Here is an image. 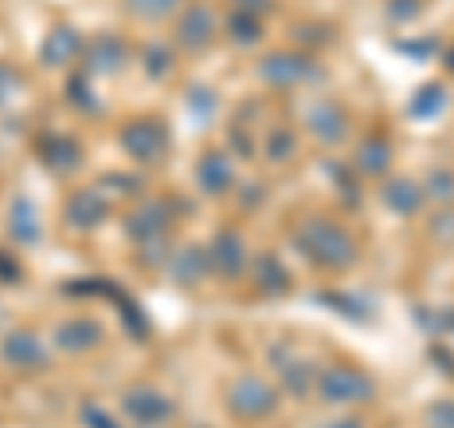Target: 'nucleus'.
Segmentation results:
<instances>
[{
	"label": "nucleus",
	"instance_id": "nucleus-13",
	"mask_svg": "<svg viewBox=\"0 0 454 428\" xmlns=\"http://www.w3.org/2000/svg\"><path fill=\"white\" fill-rule=\"evenodd\" d=\"M167 224H170V205L167 202H145L129 212V220H125V232H129L140 242H152V239H163L167 235Z\"/></svg>",
	"mask_w": 454,
	"mask_h": 428
},
{
	"label": "nucleus",
	"instance_id": "nucleus-32",
	"mask_svg": "<svg viewBox=\"0 0 454 428\" xmlns=\"http://www.w3.org/2000/svg\"><path fill=\"white\" fill-rule=\"evenodd\" d=\"M145 68H148L152 80H163L170 73V50L160 46V42H152V46L145 50Z\"/></svg>",
	"mask_w": 454,
	"mask_h": 428
},
{
	"label": "nucleus",
	"instance_id": "nucleus-45",
	"mask_svg": "<svg viewBox=\"0 0 454 428\" xmlns=\"http://www.w3.org/2000/svg\"><path fill=\"white\" fill-rule=\"evenodd\" d=\"M447 68H450V73H454V46L447 50Z\"/></svg>",
	"mask_w": 454,
	"mask_h": 428
},
{
	"label": "nucleus",
	"instance_id": "nucleus-21",
	"mask_svg": "<svg viewBox=\"0 0 454 428\" xmlns=\"http://www.w3.org/2000/svg\"><path fill=\"white\" fill-rule=\"evenodd\" d=\"M8 227H12V235H16V242H23V247H35L38 235H42V217H38L35 202L16 197V202H12V212H8Z\"/></svg>",
	"mask_w": 454,
	"mask_h": 428
},
{
	"label": "nucleus",
	"instance_id": "nucleus-28",
	"mask_svg": "<svg viewBox=\"0 0 454 428\" xmlns=\"http://www.w3.org/2000/svg\"><path fill=\"white\" fill-rule=\"evenodd\" d=\"M182 4H186V0H125L129 16H137V20H167V16H175Z\"/></svg>",
	"mask_w": 454,
	"mask_h": 428
},
{
	"label": "nucleus",
	"instance_id": "nucleus-3",
	"mask_svg": "<svg viewBox=\"0 0 454 428\" xmlns=\"http://www.w3.org/2000/svg\"><path fill=\"white\" fill-rule=\"evenodd\" d=\"M280 394L273 383H265L262 376H239L231 387H227V409L235 417H247V421H262V417H273L277 413Z\"/></svg>",
	"mask_w": 454,
	"mask_h": 428
},
{
	"label": "nucleus",
	"instance_id": "nucleus-22",
	"mask_svg": "<svg viewBox=\"0 0 454 428\" xmlns=\"http://www.w3.org/2000/svg\"><path fill=\"white\" fill-rule=\"evenodd\" d=\"M310 299H315V304H322V307H330V311H337V315L352 319V322H367V319H372V304H364L360 296H348V292L322 289V292H315Z\"/></svg>",
	"mask_w": 454,
	"mask_h": 428
},
{
	"label": "nucleus",
	"instance_id": "nucleus-17",
	"mask_svg": "<svg viewBox=\"0 0 454 428\" xmlns=\"http://www.w3.org/2000/svg\"><path fill=\"white\" fill-rule=\"evenodd\" d=\"M80 53H83V35L76 31V27H53V31L46 35V42H42V61H46L50 68L73 65Z\"/></svg>",
	"mask_w": 454,
	"mask_h": 428
},
{
	"label": "nucleus",
	"instance_id": "nucleus-10",
	"mask_svg": "<svg viewBox=\"0 0 454 428\" xmlns=\"http://www.w3.org/2000/svg\"><path fill=\"white\" fill-rule=\"evenodd\" d=\"M205 250H208V269L216 277H227V281L243 277L247 247H243V235H239V232H216V239H212Z\"/></svg>",
	"mask_w": 454,
	"mask_h": 428
},
{
	"label": "nucleus",
	"instance_id": "nucleus-36",
	"mask_svg": "<svg viewBox=\"0 0 454 428\" xmlns=\"http://www.w3.org/2000/svg\"><path fill=\"white\" fill-rule=\"evenodd\" d=\"M394 50H397V53H409L413 61H432V53H435L439 46H435L432 38H424V42H405V38H402V42H394Z\"/></svg>",
	"mask_w": 454,
	"mask_h": 428
},
{
	"label": "nucleus",
	"instance_id": "nucleus-19",
	"mask_svg": "<svg viewBox=\"0 0 454 428\" xmlns=\"http://www.w3.org/2000/svg\"><path fill=\"white\" fill-rule=\"evenodd\" d=\"M83 61H88L91 73H118V68L129 61V46L118 35H98L88 50H83Z\"/></svg>",
	"mask_w": 454,
	"mask_h": 428
},
{
	"label": "nucleus",
	"instance_id": "nucleus-26",
	"mask_svg": "<svg viewBox=\"0 0 454 428\" xmlns=\"http://www.w3.org/2000/svg\"><path fill=\"white\" fill-rule=\"evenodd\" d=\"M227 35H231L239 46H254V42H262V35H265L262 16H258V12L231 8V12H227Z\"/></svg>",
	"mask_w": 454,
	"mask_h": 428
},
{
	"label": "nucleus",
	"instance_id": "nucleus-5",
	"mask_svg": "<svg viewBox=\"0 0 454 428\" xmlns=\"http://www.w3.org/2000/svg\"><path fill=\"white\" fill-rule=\"evenodd\" d=\"M258 76L265 83H273V88H295V83H303V80H315L318 76V65L310 61L307 53L280 50V53L262 57V61H258Z\"/></svg>",
	"mask_w": 454,
	"mask_h": 428
},
{
	"label": "nucleus",
	"instance_id": "nucleus-25",
	"mask_svg": "<svg viewBox=\"0 0 454 428\" xmlns=\"http://www.w3.org/2000/svg\"><path fill=\"white\" fill-rule=\"evenodd\" d=\"M443 107H447V88L443 83H424V88L409 99V118L428 122V118H439Z\"/></svg>",
	"mask_w": 454,
	"mask_h": 428
},
{
	"label": "nucleus",
	"instance_id": "nucleus-15",
	"mask_svg": "<svg viewBox=\"0 0 454 428\" xmlns=\"http://www.w3.org/2000/svg\"><path fill=\"white\" fill-rule=\"evenodd\" d=\"M379 197L394 217H417V212L424 209V202H428V197H424V186L413 178H387Z\"/></svg>",
	"mask_w": 454,
	"mask_h": 428
},
{
	"label": "nucleus",
	"instance_id": "nucleus-43",
	"mask_svg": "<svg viewBox=\"0 0 454 428\" xmlns=\"http://www.w3.org/2000/svg\"><path fill=\"white\" fill-rule=\"evenodd\" d=\"M432 361H435V368H443V372L454 379V356H450V353H443V349H432Z\"/></svg>",
	"mask_w": 454,
	"mask_h": 428
},
{
	"label": "nucleus",
	"instance_id": "nucleus-40",
	"mask_svg": "<svg viewBox=\"0 0 454 428\" xmlns=\"http://www.w3.org/2000/svg\"><path fill=\"white\" fill-rule=\"evenodd\" d=\"M333 175H337V190H340V197H345V202H352V205H360V186H356V178L345 175V170H333Z\"/></svg>",
	"mask_w": 454,
	"mask_h": 428
},
{
	"label": "nucleus",
	"instance_id": "nucleus-23",
	"mask_svg": "<svg viewBox=\"0 0 454 428\" xmlns=\"http://www.w3.org/2000/svg\"><path fill=\"white\" fill-rule=\"evenodd\" d=\"M42 160H46L53 170H73L80 163V145L73 137L50 133V137H42Z\"/></svg>",
	"mask_w": 454,
	"mask_h": 428
},
{
	"label": "nucleus",
	"instance_id": "nucleus-24",
	"mask_svg": "<svg viewBox=\"0 0 454 428\" xmlns=\"http://www.w3.org/2000/svg\"><path fill=\"white\" fill-rule=\"evenodd\" d=\"M356 167L364 170L367 178H379L390 170V145L382 137H367L364 145L356 148Z\"/></svg>",
	"mask_w": 454,
	"mask_h": 428
},
{
	"label": "nucleus",
	"instance_id": "nucleus-37",
	"mask_svg": "<svg viewBox=\"0 0 454 428\" xmlns=\"http://www.w3.org/2000/svg\"><path fill=\"white\" fill-rule=\"evenodd\" d=\"M387 12H390L394 23H409V20L420 16V0H390Z\"/></svg>",
	"mask_w": 454,
	"mask_h": 428
},
{
	"label": "nucleus",
	"instance_id": "nucleus-30",
	"mask_svg": "<svg viewBox=\"0 0 454 428\" xmlns=\"http://www.w3.org/2000/svg\"><path fill=\"white\" fill-rule=\"evenodd\" d=\"M292 152H295V133L292 130H284L280 125V130L269 133V140H265V160L269 163H284Z\"/></svg>",
	"mask_w": 454,
	"mask_h": 428
},
{
	"label": "nucleus",
	"instance_id": "nucleus-4",
	"mask_svg": "<svg viewBox=\"0 0 454 428\" xmlns=\"http://www.w3.org/2000/svg\"><path fill=\"white\" fill-rule=\"evenodd\" d=\"M121 148L129 152L137 163H160L170 152V130L160 118H137L121 130Z\"/></svg>",
	"mask_w": 454,
	"mask_h": 428
},
{
	"label": "nucleus",
	"instance_id": "nucleus-2",
	"mask_svg": "<svg viewBox=\"0 0 454 428\" xmlns=\"http://www.w3.org/2000/svg\"><path fill=\"white\" fill-rule=\"evenodd\" d=\"M315 391L322 402L330 406H352V402H372L375 398V379L364 368L352 364H330L315 376Z\"/></svg>",
	"mask_w": 454,
	"mask_h": 428
},
{
	"label": "nucleus",
	"instance_id": "nucleus-14",
	"mask_svg": "<svg viewBox=\"0 0 454 428\" xmlns=\"http://www.w3.org/2000/svg\"><path fill=\"white\" fill-rule=\"evenodd\" d=\"M103 337H106V330H103V322H95V319H68L57 326V334H53L57 349H65V353H91L103 345Z\"/></svg>",
	"mask_w": 454,
	"mask_h": 428
},
{
	"label": "nucleus",
	"instance_id": "nucleus-42",
	"mask_svg": "<svg viewBox=\"0 0 454 428\" xmlns=\"http://www.w3.org/2000/svg\"><path fill=\"white\" fill-rule=\"evenodd\" d=\"M231 4L243 8V12H258V16H262V12L273 8V0H231Z\"/></svg>",
	"mask_w": 454,
	"mask_h": 428
},
{
	"label": "nucleus",
	"instance_id": "nucleus-18",
	"mask_svg": "<svg viewBox=\"0 0 454 428\" xmlns=\"http://www.w3.org/2000/svg\"><path fill=\"white\" fill-rule=\"evenodd\" d=\"M106 217H110V202L103 197V190H80L65 212V220L80 227V232H91V227H98Z\"/></svg>",
	"mask_w": 454,
	"mask_h": 428
},
{
	"label": "nucleus",
	"instance_id": "nucleus-20",
	"mask_svg": "<svg viewBox=\"0 0 454 428\" xmlns=\"http://www.w3.org/2000/svg\"><path fill=\"white\" fill-rule=\"evenodd\" d=\"M254 281H258V292H265V296H284L292 289L288 269H284V262L277 258V254H269V250L254 258Z\"/></svg>",
	"mask_w": 454,
	"mask_h": 428
},
{
	"label": "nucleus",
	"instance_id": "nucleus-33",
	"mask_svg": "<svg viewBox=\"0 0 454 428\" xmlns=\"http://www.w3.org/2000/svg\"><path fill=\"white\" fill-rule=\"evenodd\" d=\"M80 421L88 424V428H121L118 421H114V413H106L98 402H83L80 406Z\"/></svg>",
	"mask_w": 454,
	"mask_h": 428
},
{
	"label": "nucleus",
	"instance_id": "nucleus-41",
	"mask_svg": "<svg viewBox=\"0 0 454 428\" xmlns=\"http://www.w3.org/2000/svg\"><path fill=\"white\" fill-rule=\"evenodd\" d=\"M68 99H73V103H80L83 110H98V99H91V95H88V88H83L80 80L68 83Z\"/></svg>",
	"mask_w": 454,
	"mask_h": 428
},
{
	"label": "nucleus",
	"instance_id": "nucleus-39",
	"mask_svg": "<svg viewBox=\"0 0 454 428\" xmlns=\"http://www.w3.org/2000/svg\"><path fill=\"white\" fill-rule=\"evenodd\" d=\"M118 190V194H137L140 190V178H133V175H106L103 178V190Z\"/></svg>",
	"mask_w": 454,
	"mask_h": 428
},
{
	"label": "nucleus",
	"instance_id": "nucleus-27",
	"mask_svg": "<svg viewBox=\"0 0 454 428\" xmlns=\"http://www.w3.org/2000/svg\"><path fill=\"white\" fill-rule=\"evenodd\" d=\"M417 322H420L424 334L447 337V334H454V304H443V307H417Z\"/></svg>",
	"mask_w": 454,
	"mask_h": 428
},
{
	"label": "nucleus",
	"instance_id": "nucleus-12",
	"mask_svg": "<svg viewBox=\"0 0 454 428\" xmlns=\"http://www.w3.org/2000/svg\"><path fill=\"white\" fill-rule=\"evenodd\" d=\"M307 125L322 145H340V140L348 137V114L340 103H333V99H318L307 114Z\"/></svg>",
	"mask_w": 454,
	"mask_h": 428
},
{
	"label": "nucleus",
	"instance_id": "nucleus-11",
	"mask_svg": "<svg viewBox=\"0 0 454 428\" xmlns=\"http://www.w3.org/2000/svg\"><path fill=\"white\" fill-rule=\"evenodd\" d=\"M193 175H197V186H201L208 197H220L235 186V167H231V155L220 152V148H208L201 160H197L193 167Z\"/></svg>",
	"mask_w": 454,
	"mask_h": 428
},
{
	"label": "nucleus",
	"instance_id": "nucleus-35",
	"mask_svg": "<svg viewBox=\"0 0 454 428\" xmlns=\"http://www.w3.org/2000/svg\"><path fill=\"white\" fill-rule=\"evenodd\" d=\"M20 83H23V80H20V73H16V68L0 61V107H4V103H12V99L20 95Z\"/></svg>",
	"mask_w": 454,
	"mask_h": 428
},
{
	"label": "nucleus",
	"instance_id": "nucleus-7",
	"mask_svg": "<svg viewBox=\"0 0 454 428\" xmlns=\"http://www.w3.org/2000/svg\"><path fill=\"white\" fill-rule=\"evenodd\" d=\"M0 361L16 372H42L50 364L46 341H42L35 330H8L4 341H0Z\"/></svg>",
	"mask_w": 454,
	"mask_h": 428
},
{
	"label": "nucleus",
	"instance_id": "nucleus-9",
	"mask_svg": "<svg viewBox=\"0 0 454 428\" xmlns=\"http://www.w3.org/2000/svg\"><path fill=\"white\" fill-rule=\"evenodd\" d=\"M216 12H212V4H205V0H197V4H190L186 12H182V20H178V46H186V50H208L212 46V38H216Z\"/></svg>",
	"mask_w": 454,
	"mask_h": 428
},
{
	"label": "nucleus",
	"instance_id": "nucleus-29",
	"mask_svg": "<svg viewBox=\"0 0 454 428\" xmlns=\"http://www.w3.org/2000/svg\"><path fill=\"white\" fill-rule=\"evenodd\" d=\"M424 197H435L439 205H450L454 202V170H432L428 182H424Z\"/></svg>",
	"mask_w": 454,
	"mask_h": 428
},
{
	"label": "nucleus",
	"instance_id": "nucleus-44",
	"mask_svg": "<svg viewBox=\"0 0 454 428\" xmlns=\"http://www.w3.org/2000/svg\"><path fill=\"white\" fill-rule=\"evenodd\" d=\"M318 428H364V421L360 417H333V421H325Z\"/></svg>",
	"mask_w": 454,
	"mask_h": 428
},
{
	"label": "nucleus",
	"instance_id": "nucleus-16",
	"mask_svg": "<svg viewBox=\"0 0 454 428\" xmlns=\"http://www.w3.org/2000/svg\"><path fill=\"white\" fill-rule=\"evenodd\" d=\"M167 277L175 281V284H197V281H205L212 269H208V250L205 247H178L175 254H167Z\"/></svg>",
	"mask_w": 454,
	"mask_h": 428
},
{
	"label": "nucleus",
	"instance_id": "nucleus-8",
	"mask_svg": "<svg viewBox=\"0 0 454 428\" xmlns=\"http://www.w3.org/2000/svg\"><path fill=\"white\" fill-rule=\"evenodd\" d=\"M269 361H273L277 376L284 383V391H288L292 398H307L310 391H315V376H318L315 361H307V356H295L292 345H284V341L269 349Z\"/></svg>",
	"mask_w": 454,
	"mask_h": 428
},
{
	"label": "nucleus",
	"instance_id": "nucleus-34",
	"mask_svg": "<svg viewBox=\"0 0 454 428\" xmlns=\"http://www.w3.org/2000/svg\"><path fill=\"white\" fill-rule=\"evenodd\" d=\"M428 428H454V398H443V402H432L428 413H424Z\"/></svg>",
	"mask_w": 454,
	"mask_h": 428
},
{
	"label": "nucleus",
	"instance_id": "nucleus-31",
	"mask_svg": "<svg viewBox=\"0 0 454 428\" xmlns=\"http://www.w3.org/2000/svg\"><path fill=\"white\" fill-rule=\"evenodd\" d=\"M216 107H220V103H216V95H212V88H193V91H190V114H193V118L201 122V125L212 122Z\"/></svg>",
	"mask_w": 454,
	"mask_h": 428
},
{
	"label": "nucleus",
	"instance_id": "nucleus-1",
	"mask_svg": "<svg viewBox=\"0 0 454 428\" xmlns=\"http://www.w3.org/2000/svg\"><path fill=\"white\" fill-rule=\"evenodd\" d=\"M295 250L303 254L310 266L322 269H345L356 262V239L330 217H307L295 227Z\"/></svg>",
	"mask_w": 454,
	"mask_h": 428
},
{
	"label": "nucleus",
	"instance_id": "nucleus-38",
	"mask_svg": "<svg viewBox=\"0 0 454 428\" xmlns=\"http://www.w3.org/2000/svg\"><path fill=\"white\" fill-rule=\"evenodd\" d=\"M432 235L439 242H454V209H443L439 217L432 220Z\"/></svg>",
	"mask_w": 454,
	"mask_h": 428
},
{
	"label": "nucleus",
	"instance_id": "nucleus-6",
	"mask_svg": "<svg viewBox=\"0 0 454 428\" xmlns=\"http://www.w3.org/2000/svg\"><path fill=\"white\" fill-rule=\"evenodd\" d=\"M121 409H125V417H129L133 424H140V428H160V424H167L170 417H175V402H170L163 391H155V387L125 391Z\"/></svg>",
	"mask_w": 454,
	"mask_h": 428
}]
</instances>
